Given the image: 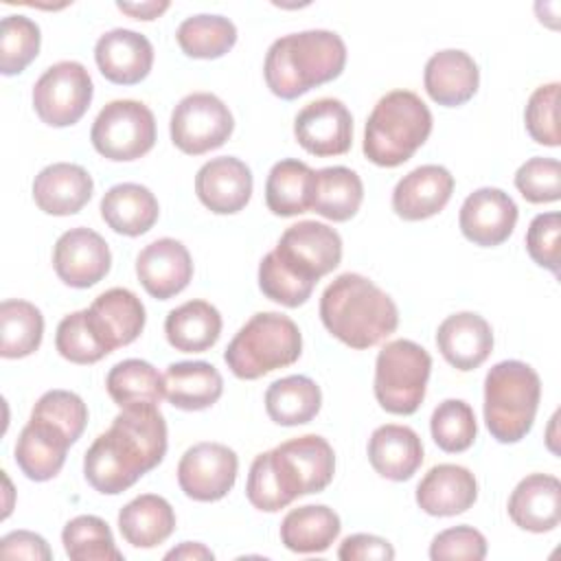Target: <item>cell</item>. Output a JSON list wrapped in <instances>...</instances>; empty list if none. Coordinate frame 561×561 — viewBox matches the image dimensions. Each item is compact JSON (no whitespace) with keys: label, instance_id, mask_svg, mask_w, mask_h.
<instances>
[{"label":"cell","instance_id":"6da1fadb","mask_svg":"<svg viewBox=\"0 0 561 561\" xmlns=\"http://www.w3.org/2000/svg\"><path fill=\"white\" fill-rule=\"evenodd\" d=\"M167 454V423L156 403L121 408L107 432L83 456L88 484L103 495H118L156 469Z\"/></svg>","mask_w":561,"mask_h":561},{"label":"cell","instance_id":"7a4b0ae2","mask_svg":"<svg viewBox=\"0 0 561 561\" xmlns=\"http://www.w3.org/2000/svg\"><path fill=\"white\" fill-rule=\"evenodd\" d=\"M342 261L340 234L320 221H298L278 239L259 265L261 291L283 305L300 307L309 300L316 283Z\"/></svg>","mask_w":561,"mask_h":561},{"label":"cell","instance_id":"3957f363","mask_svg":"<svg viewBox=\"0 0 561 561\" xmlns=\"http://www.w3.org/2000/svg\"><path fill=\"white\" fill-rule=\"evenodd\" d=\"M333 473V447L318 434H305L280 443L252 460L245 495L254 508L276 513L300 495L327 489Z\"/></svg>","mask_w":561,"mask_h":561},{"label":"cell","instance_id":"277c9868","mask_svg":"<svg viewBox=\"0 0 561 561\" xmlns=\"http://www.w3.org/2000/svg\"><path fill=\"white\" fill-rule=\"evenodd\" d=\"M324 329L351 348H370L399 327L394 300L362 274H340L320 298Z\"/></svg>","mask_w":561,"mask_h":561},{"label":"cell","instance_id":"5b68a950","mask_svg":"<svg viewBox=\"0 0 561 561\" xmlns=\"http://www.w3.org/2000/svg\"><path fill=\"white\" fill-rule=\"evenodd\" d=\"M344 66V39L333 31L316 28L278 37L267 48L263 75L272 94L291 101L337 79Z\"/></svg>","mask_w":561,"mask_h":561},{"label":"cell","instance_id":"8992f818","mask_svg":"<svg viewBox=\"0 0 561 561\" xmlns=\"http://www.w3.org/2000/svg\"><path fill=\"white\" fill-rule=\"evenodd\" d=\"M432 112L419 94L392 90L373 107L364 127V156L377 167H399L427 140Z\"/></svg>","mask_w":561,"mask_h":561},{"label":"cell","instance_id":"52a82bcc","mask_svg":"<svg viewBox=\"0 0 561 561\" xmlns=\"http://www.w3.org/2000/svg\"><path fill=\"white\" fill-rule=\"evenodd\" d=\"M541 399L537 370L519 359L495 364L484 377V423L497 443H519L533 427Z\"/></svg>","mask_w":561,"mask_h":561},{"label":"cell","instance_id":"ba28073f","mask_svg":"<svg viewBox=\"0 0 561 561\" xmlns=\"http://www.w3.org/2000/svg\"><path fill=\"white\" fill-rule=\"evenodd\" d=\"M302 353L298 324L283 313H254L230 340L224 359L234 377L259 379L276 368L291 366Z\"/></svg>","mask_w":561,"mask_h":561},{"label":"cell","instance_id":"9c48e42d","mask_svg":"<svg viewBox=\"0 0 561 561\" xmlns=\"http://www.w3.org/2000/svg\"><path fill=\"white\" fill-rule=\"evenodd\" d=\"M430 353L412 340H392L375 362V399L390 414H414L425 399Z\"/></svg>","mask_w":561,"mask_h":561},{"label":"cell","instance_id":"30bf717a","mask_svg":"<svg viewBox=\"0 0 561 561\" xmlns=\"http://www.w3.org/2000/svg\"><path fill=\"white\" fill-rule=\"evenodd\" d=\"M92 147L107 160L129 162L151 151L156 142L153 112L134 99L110 101L92 123Z\"/></svg>","mask_w":561,"mask_h":561},{"label":"cell","instance_id":"8fae6325","mask_svg":"<svg viewBox=\"0 0 561 561\" xmlns=\"http://www.w3.org/2000/svg\"><path fill=\"white\" fill-rule=\"evenodd\" d=\"M94 85L79 61H57L33 85V110L50 127L75 125L90 107Z\"/></svg>","mask_w":561,"mask_h":561},{"label":"cell","instance_id":"7c38bea8","mask_svg":"<svg viewBox=\"0 0 561 561\" xmlns=\"http://www.w3.org/2000/svg\"><path fill=\"white\" fill-rule=\"evenodd\" d=\"M171 140L188 156H202L221 147L234 129L228 105L210 92L184 96L171 114Z\"/></svg>","mask_w":561,"mask_h":561},{"label":"cell","instance_id":"4fadbf2b","mask_svg":"<svg viewBox=\"0 0 561 561\" xmlns=\"http://www.w3.org/2000/svg\"><path fill=\"white\" fill-rule=\"evenodd\" d=\"M237 454L221 443H197L178 462V484L195 502H217L234 486Z\"/></svg>","mask_w":561,"mask_h":561},{"label":"cell","instance_id":"5bb4252c","mask_svg":"<svg viewBox=\"0 0 561 561\" xmlns=\"http://www.w3.org/2000/svg\"><path fill=\"white\" fill-rule=\"evenodd\" d=\"M294 136L316 158L342 156L353 145V116L340 99H318L296 114Z\"/></svg>","mask_w":561,"mask_h":561},{"label":"cell","instance_id":"9a60e30c","mask_svg":"<svg viewBox=\"0 0 561 561\" xmlns=\"http://www.w3.org/2000/svg\"><path fill=\"white\" fill-rule=\"evenodd\" d=\"M53 267L57 276L77 289L96 285L112 267V254L105 239L92 228L66 230L53 248Z\"/></svg>","mask_w":561,"mask_h":561},{"label":"cell","instance_id":"2e32d148","mask_svg":"<svg viewBox=\"0 0 561 561\" xmlns=\"http://www.w3.org/2000/svg\"><path fill=\"white\" fill-rule=\"evenodd\" d=\"M465 239L480 248L504 243L517 224V204L502 188L484 186L467 195L458 215Z\"/></svg>","mask_w":561,"mask_h":561},{"label":"cell","instance_id":"e0dca14e","mask_svg":"<svg viewBox=\"0 0 561 561\" xmlns=\"http://www.w3.org/2000/svg\"><path fill=\"white\" fill-rule=\"evenodd\" d=\"M136 274L149 296L169 300L191 283L193 261L182 241L162 237L140 250L136 256Z\"/></svg>","mask_w":561,"mask_h":561},{"label":"cell","instance_id":"ac0fdd59","mask_svg":"<svg viewBox=\"0 0 561 561\" xmlns=\"http://www.w3.org/2000/svg\"><path fill=\"white\" fill-rule=\"evenodd\" d=\"M145 320V305L125 287L103 291L88 307V322L107 353L131 344L142 333Z\"/></svg>","mask_w":561,"mask_h":561},{"label":"cell","instance_id":"d6986e66","mask_svg":"<svg viewBox=\"0 0 561 561\" xmlns=\"http://www.w3.org/2000/svg\"><path fill=\"white\" fill-rule=\"evenodd\" d=\"M195 193L210 213H239L252 197L250 167L234 156L213 158L199 167L195 175Z\"/></svg>","mask_w":561,"mask_h":561},{"label":"cell","instance_id":"ffe728a7","mask_svg":"<svg viewBox=\"0 0 561 561\" xmlns=\"http://www.w3.org/2000/svg\"><path fill=\"white\" fill-rule=\"evenodd\" d=\"M94 59L101 75L116 85L140 83L153 66L151 42L129 28H112L96 39Z\"/></svg>","mask_w":561,"mask_h":561},{"label":"cell","instance_id":"44dd1931","mask_svg":"<svg viewBox=\"0 0 561 561\" xmlns=\"http://www.w3.org/2000/svg\"><path fill=\"white\" fill-rule=\"evenodd\" d=\"M454 193V175L440 164H423L403 175L392 191V210L405 221L440 213Z\"/></svg>","mask_w":561,"mask_h":561},{"label":"cell","instance_id":"7402d4cb","mask_svg":"<svg viewBox=\"0 0 561 561\" xmlns=\"http://www.w3.org/2000/svg\"><path fill=\"white\" fill-rule=\"evenodd\" d=\"M70 445L72 440L61 427L31 416L18 436L13 458L28 480L46 482L61 471Z\"/></svg>","mask_w":561,"mask_h":561},{"label":"cell","instance_id":"603a6c76","mask_svg":"<svg viewBox=\"0 0 561 561\" xmlns=\"http://www.w3.org/2000/svg\"><path fill=\"white\" fill-rule=\"evenodd\" d=\"M436 346L447 364L467 373L482 366L491 355L493 331L482 316L473 311H460L447 316L438 324Z\"/></svg>","mask_w":561,"mask_h":561},{"label":"cell","instance_id":"cb8c5ba5","mask_svg":"<svg viewBox=\"0 0 561 561\" xmlns=\"http://www.w3.org/2000/svg\"><path fill=\"white\" fill-rule=\"evenodd\" d=\"M94 182L90 173L72 162L44 167L33 180V199L39 210L55 217L79 213L92 197Z\"/></svg>","mask_w":561,"mask_h":561},{"label":"cell","instance_id":"d4e9b609","mask_svg":"<svg viewBox=\"0 0 561 561\" xmlns=\"http://www.w3.org/2000/svg\"><path fill=\"white\" fill-rule=\"evenodd\" d=\"M508 517L530 533H550L561 522V482L550 473H530L508 497Z\"/></svg>","mask_w":561,"mask_h":561},{"label":"cell","instance_id":"484cf974","mask_svg":"<svg viewBox=\"0 0 561 561\" xmlns=\"http://www.w3.org/2000/svg\"><path fill=\"white\" fill-rule=\"evenodd\" d=\"M478 497L476 476L460 465L432 467L416 486V504L434 517L460 515L473 506Z\"/></svg>","mask_w":561,"mask_h":561},{"label":"cell","instance_id":"4316f807","mask_svg":"<svg viewBox=\"0 0 561 561\" xmlns=\"http://www.w3.org/2000/svg\"><path fill=\"white\" fill-rule=\"evenodd\" d=\"M423 83L434 103L458 107L478 92L480 70L469 53L447 48L434 53L427 59Z\"/></svg>","mask_w":561,"mask_h":561},{"label":"cell","instance_id":"83f0119b","mask_svg":"<svg viewBox=\"0 0 561 561\" xmlns=\"http://www.w3.org/2000/svg\"><path fill=\"white\" fill-rule=\"evenodd\" d=\"M368 460L381 478L403 482L423 465V443L412 427L386 423L368 438Z\"/></svg>","mask_w":561,"mask_h":561},{"label":"cell","instance_id":"f1b7e54d","mask_svg":"<svg viewBox=\"0 0 561 561\" xmlns=\"http://www.w3.org/2000/svg\"><path fill=\"white\" fill-rule=\"evenodd\" d=\"M99 210L103 221L125 237H140L149 232L160 215L156 195L147 186L134 182L112 186L103 195Z\"/></svg>","mask_w":561,"mask_h":561},{"label":"cell","instance_id":"f546056e","mask_svg":"<svg viewBox=\"0 0 561 561\" xmlns=\"http://www.w3.org/2000/svg\"><path fill=\"white\" fill-rule=\"evenodd\" d=\"M162 377L167 401L186 412L215 405L224 392V379L208 362H175L167 366Z\"/></svg>","mask_w":561,"mask_h":561},{"label":"cell","instance_id":"4dcf8cb0","mask_svg":"<svg viewBox=\"0 0 561 561\" xmlns=\"http://www.w3.org/2000/svg\"><path fill=\"white\" fill-rule=\"evenodd\" d=\"M118 530L134 548H156L175 530V513L162 495L142 493L121 508Z\"/></svg>","mask_w":561,"mask_h":561},{"label":"cell","instance_id":"1f68e13d","mask_svg":"<svg viewBox=\"0 0 561 561\" xmlns=\"http://www.w3.org/2000/svg\"><path fill=\"white\" fill-rule=\"evenodd\" d=\"M342 530L340 517L324 504H307L291 508L280 522V541L298 554L324 552Z\"/></svg>","mask_w":561,"mask_h":561},{"label":"cell","instance_id":"d6a6232c","mask_svg":"<svg viewBox=\"0 0 561 561\" xmlns=\"http://www.w3.org/2000/svg\"><path fill=\"white\" fill-rule=\"evenodd\" d=\"M316 171L294 158L276 162L265 180V204L278 217H296L311 210Z\"/></svg>","mask_w":561,"mask_h":561},{"label":"cell","instance_id":"836d02e7","mask_svg":"<svg viewBox=\"0 0 561 561\" xmlns=\"http://www.w3.org/2000/svg\"><path fill=\"white\" fill-rule=\"evenodd\" d=\"M169 344L182 353H204L221 335V316L206 300H188L169 311L164 320Z\"/></svg>","mask_w":561,"mask_h":561},{"label":"cell","instance_id":"e575fe53","mask_svg":"<svg viewBox=\"0 0 561 561\" xmlns=\"http://www.w3.org/2000/svg\"><path fill=\"white\" fill-rule=\"evenodd\" d=\"M322 405L320 386L305 375L276 379L265 390V410L276 425L294 427L316 419Z\"/></svg>","mask_w":561,"mask_h":561},{"label":"cell","instance_id":"d590c367","mask_svg":"<svg viewBox=\"0 0 561 561\" xmlns=\"http://www.w3.org/2000/svg\"><path fill=\"white\" fill-rule=\"evenodd\" d=\"M364 184L348 167H327L316 171V191L311 210L331 219L348 221L362 206Z\"/></svg>","mask_w":561,"mask_h":561},{"label":"cell","instance_id":"8d00e7d4","mask_svg":"<svg viewBox=\"0 0 561 561\" xmlns=\"http://www.w3.org/2000/svg\"><path fill=\"white\" fill-rule=\"evenodd\" d=\"M44 318L42 311L20 298L2 300L0 305V355L18 359L35 353L42 344Z\"/></svg>","mask_w":561,"mask_h":561},{"label":"cell","instance_id":"74e56055","mask_svg":"<svg viewBox=\"0 0 561 561\" xmlns=\"http://www.w3.org/2000/svg\"><path fill=\"white\" fill-rule=\"evenodd\" d=\"M105 388L118 408L136 403H160L164 397V377L145 359H123L107 373Z\"/></svg>","mask_w":561,"mask_h":561},{"label":"cell","instance_id":"f35d334b","mask_svg":"<svg viewBox=\"0 0 561 561\" xmlns=\"http://www.w3.org/2000/svg\"><path fill=\"white\" fill-rule=\"evenodd\" d=\"M175 39L186 57L217 59L237 44V26L224 15L199 13L178 26Z\"/></svg>","mask_w":561,"mask_h":561},{"label":"cell","instance_id":"ab89813d","mask_svg":"<svg viewBox=\"0 0 561 561\" xmlns=\"http://www.w3.org/2000/svg\"><path fill=\"white\" fill-rule=\"evenodd\" d=\"M61 543L72 561H121L107 522L96 515H79L61 530Z\"/></svg>","mask_w":561,"mask_h":561},{"label":"cell","instance_id":"60d3db41","mask_svg":"<svg viewBox=\"0 0 561 561\" xmlns=\"http://www.w3.org/2000/svg\"><path fill=\"white\" fill-rule=\"evenodd\" d=\"M434 443L447 454L469 449L478 434V423L471 405L462 399H445L436 405L430 419Z\"/></svg>","mask_w":561,"mask_h":561},{"label":"cell","instance_id":"b9f144b4","mask_svg":"<svg viewBox=\"0 0 561 561\" xmlns=\"http://www.w3.org/2000/svg\"><path fill=\"white\" fill-rule=\"evenodd\" d=\"M39 26L26 15H7L0 24V72L20 75L39 53Z\"/></svg>","mask_w":561,"mask_h":561},{"label":"cell","instance_id":"7bdbcfd3","mask_svg":"<svg viewBox=\"0 0 561 561\" xmlns=\"http://www.w3.org/2000/svg\"><path fill=\"white\" fill-rule=\"evenodd\" d=\"M55 346L59 355L72 364H94L107 355V348L99 342L88 322V309L61 318L55 333Z\"/></svg>","mask_w":561,"mask_h":561},{"label":"cell","instance_id":"ee69618b","mask_svg":"<svg viewBox=\"0 0 561 561\" xmlns=\"http://www.w3.org/2000/svg\"><path fill=\"white\" fill-rule=\"evenodd\" d=\"M31 416L50 421L61 427L72 443H77L88 423V408L83 399L70 390H48L37 399Z\"/></svg>","mask_w":561,"mask_h":561},{"label":"cell","instance_id":"f6af8a7d","mask_svg":"<svg viewBox=\"0 0 561 561\" xmlns=\"http://www.w3.org/2000/svg\"><path fill=\"white\" fill-rule=\"evenodd\" d=\"M515 186L530 204H548L561 197V167L554 158L535 156L515 173Z\"/></svg>","mask_w":561,"mask_h":561},{"label":"cell","instance_id":"bcb514c9","mask_svg":"<svg viewBox=\"0 0 561 561\" xmlns=\"http://www.w3.org/2000/svg\"><path fill=\"white\" fill-rule=\"evenodd\" d=\"M559 83H546L539 85L528 103H526V112H524V121H526V131L530 134V138L539 145L546 147H559L561 136H559V123H557V107H559Z\"/></svg>","mask_w":561,"mask_h":561},{"label":"cell","instance_id":"7dc6e473","mask_svg":"<svg viewBox=\"0 0 561 561\" xmlns=\"http://www.w3.org/2000/svg\"><path fill=\"white\" fill-rule=\"evenodd\" d=\"M559 232L561 217L559 213H541L537 215L526 232V250L530 259L559 276Z\"/></svg>","mask_w":561,"mask_h":561},{"label":"cell","instance_id":"c3c4849f","mask_svg":"<svg viewBox=\"0 0 561 561\" xmlns=\"http://www.w3.org/2000/svg\"><path fill=\"white\" fill-rule=\"evenodd\" d=\"M430 557L434 561H445V559L480 561L486 557V539L473 526H454L438 533L432 539Z\"/></svg>","mask_w":561,"mask_h":561},{"label":"cell","instance_id":"681fc988","mask_svg":"<svg viewBox=\"0 0 561 561\" xmlns=\"http://www.w3.org/2000/svg\"><path fill=\"white\" fill-rule=\"evenodd\" d=\"M0 557L2 559L50 561L53 552L42 535L31 533V530H13L0 539Z\"/></svg>","mask_w":561,"mask_h":561},{"label":"cell","instance_id":"f907efd6","mask_svg":"<svg viewBox=\"0 0 561 561\" xmlns=\"http://www.w3.org/2000/svg\"><path fill=\"white\" fill-rule=\"evenodd\" d=\"M337 557L342 561H366V559H379V561H390L394 559V548L377 535H348L337 550Z\"/></svg>","mask_w":561,"mask_h":561},{"label":"cell","instance_id":"816d5d0a","mask_svg":"<svg viewBox=\"0 0 561 561\" xmlns=\"http://www.w3.org/2000/svg\"><path fill=\"white\" fill-rule=\"evenodd\" d=\"M116 7L134 20H156L169 9V2H116Z\"/></svg>","mask_w":561,"mask_h":561},{"label":"cell","instance_id":"f5cc1de1","mask_svg":"<svg viewBox=\"0 0 561 561\" xmlns=\"http://www.w3.org/2000/svg\"><path fill=\"white\" fill-rule=\"evenodd\" d=\"M164 559H186V561H199V559H215V554L197 541H182L178 548L169 550Z\"/></svg>","mask_w":561,"mask_h":561}]
</instances>
